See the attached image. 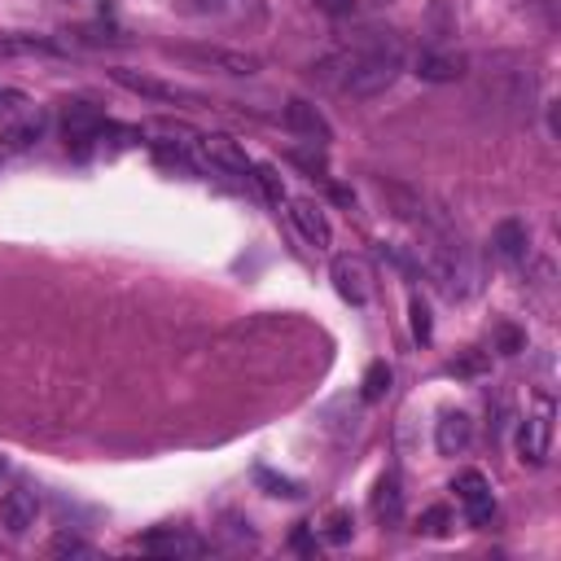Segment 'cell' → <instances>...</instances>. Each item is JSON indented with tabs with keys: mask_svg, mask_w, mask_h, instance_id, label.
I'll return each instance as SVG.
<instances>
[{
	"mask_svg": "<svg viewBox=\"0 0 561 561\" xmlns=\"http://www.w3.org/2000/svg\"><path fill=\"white\" fill-rule=\"evenodd\" d=\"M399 70H403V39L394 31H359L351 44L329 53L311 75H320L342 96L368 101L381 96L399 79Z\"/></svg>",
	"mask_w": 561,
	"mask_h": 561,
	"instance_id": "cell-1",
	"label": "cell"
},
{
	"mask_svg": "<svg viewBox=\"0 0 561 561\" xmlns=\"http://www.w3.org/2000/svg\"><path fill=\"white\" fill-rule=\"evenodd\" d=\"M416 272H425L434 280V289L447 294L451 302L469 298L478 289V263H473L469 245L460 241V232H447V228L425 224V241L416 245Z\"/></svg>",
	"mask_w": 561,
	"mask_h": 561,
	"instance_id": "cell-2",
	"label": "cell"
},
{
	"mask_svg": "<svg viewBox=\"0 0 561 561\" xmlns=\"http://www.w3.org/2000/svg\"><path fill=\"white\" fill-rule=\"evenodd\" d=\"M44 136V110L22 92H0V140L9 149H26Z\"/></svg>",
	"mask_w": 561,
	"mask_h": 561,
	"instance_id": "cell-3",
	"label": "cell"
},
{
	"mask_svg": "<svg viewBox=\"0 0 561 561\" xmlns=\"http://www.w3.org/2000/svg\"><path fill=\"white\" fill-rule=\"evenodd\" d=\"M167 53L188 61V66H202V70H215V75H237V79L259 70V57H250L241 48H219V44H175Z\"/></svg>",
	"mask_w": 561,
	"mask_h": 561,
	"instance_id": "cell-4",
	"label": "cell"
},
{
	"mask_svg": "<svg viewBox=\"0 0 561 561\" xmlns=\"http://www.w3.org/2000/svg\"><path fill=\"white\" fill-rule=\"evenodd\" d=\"M329 276H333V289L351 302V307H368L373 294H377V276H373V263L364 254H337L329 263Z\"/></svg>",
	"mask_w": 561,
	"mask_h": 561,
	"instance_id": "cell-5",
	"label": "cell"
},
{
	"mask_svg": "<svg viewBox=\"0 0 561 561\" xmlns=\"http://www.w3.org/2000/svg\"><path fill=\"white\" fill-rule=\"evenodd\" d=\"M548 451H552V399L539 394L535 412L517 425V460L539 469L548 460Z\"/></svg>",
	"mask_w": 561,
	"mask_h": 561,
	"instance_id": "cell-6",
	"label": "cell"
},
{
	"mask_svg": "<svg viewBox=\"0 0 561 561\" xmlns=\"http://www.w3.org/2000/svg\"><path fill=\"white\" fill-rule=\"evenodd\" d=\"M105 114L92 105V101H66V110H61V131H66V145L70 149H88V145H96L101 136H105Z\"/></svg>",
	"mask_w": 561,
	"mask_h": 561,
	"instance_id": "cell-7",
	"label": "cell"
},
{
	"mask_svg": "<svg viewBox=\"0 0 561 561\" xmlns=\"http://www.w3.org/2000/svg\"><path fill=\"white\" fill-rule=\"evenodd\" d=\"M451 491H456V500H460V508H465L469 526H486V522H491V513H495V500H491V482H486L478 469H465V473H456Z\"/></svg>",
	"mask_w": 561,
	"mask_h": 561,
	"instance_id": "cell-8",
	"label": "cell"
},
{
	"mask_svg": "<svg viewBox=\"0 0 561 561\" xmlns=\"http://www.w3.org/2000/svg\"><path fill=\"white\" fill-rule=\"evenodd\" d=\"M285 206H289V219H294L298 237H302L307 245H316V250H329V241H333V228H329V215H324V206H320L316 197H285Z\"/></svg>",
	"mask_w": 561,
	"mask_h": 561,
	"instance_id": "cell-9",
	"label": "cell"
},
{
	"mask_svg": "<svg viewBox=\"0 0 561 561\" xmlns=\"http://www.w3.org/2000/svg\"><path fill=\"white\" fill-rule=\"evenodd\" d=\"M280 123H285L294 136H302L307 145H329V140H333V127L324 123V114H320L311 101H302V96H289V101H285Z\"/></svg>",
	"mask_w": 561,
	"mask_h": 561,
	"instance_id": "cell-10",
	"label": "cell"
},
{
	"mask_svg": "<svg viewBox=\"0 0 561 561\" xmlns=\"http://www.w3.org/2000/svg\"><path fill=\"white\" fill-rule=\"evenodd\" d=\"M35 517H39V495H35V486L18 482L13 491H4V500H0V522H4V530H9L13 539H22V535L35 526Z\"/></svg>",
	"mask_w": 561,
	"mask_h": 561,
	"instance_id": "cell-11",
	"label": "cell"
},
{
	"mask_svg": "<svg viewBox=\"0 0 561 561\" xmlns=\"http://www.w3.org/2000/svg\"><path fill=\"white\" fill-rule=\"evenodd\" d=\"M210 543L197 539L193 530H180V526H158L140 539V552H153V557H202Z\"/></svg>",
	"mask_w": 561,
	"mask_h": 561,
	"instance_id": "cell-12",
	"label": "cell"
},
{
	"mask_svg": "<svg viewBox=\"0 0 561 561\" xmlns=\"http://www.w3.org/2000/svg\"><path fill=\"white\" fill-rule=\"evenodd\" d=\"M491 254L504 263V267H517L526 254H530V228L522 219H500L491 228Z\"/></svg>",
	"mask_w": 561,
	"mask_h": 561,
	"instance_id": "cell-13",
	"label": "cell"
},
{
	"mask_svg": "<svg viewBox=\"0 0 561 561\" xmlns=\"http://www.w3.org/2000/svg\"><path fill=\"white\" fill-rule=\"evenodd\" d=\"M110 79H114L118 88L136 92V96H149V101H197L193 92H184V88H175V83H162V79H153V75H136V70H127V66H114Z\"/></svg>",
	"mask_w": 561,
	"mask_h": 561,
	"instance_id": "cell-14",
	"label": "cell"
},
{
	"mask_svg": "<svg viewBox=\"0 0 561 561\" xmlns=\"http://www.w3.org/2000/svg\"><path fill=\"white\" fill-rule=\"evenodd\" d=\"M412 66H416V75H421L425 83H451V79L465 75V57L443 53V48H421Z\"/></svg>",
	"mask_w": 561,
	"mask_h": 561,
	"instance_id": "cell-15",
	"label": "cell"
},
{
	"mask_svg": "<svg viewBox=\"0 0 561 561\" xmlns=\"http://www.w3.org/2000/svg\"><path fill=\"white\" fill-rule=\"evenodd\" d=\"M469 438H473V421H469L465 412H443V421H438V430H434L438 451H443V456H460V451L469 447Z\"/></svg>",
	"mask_w": 561,
	"mask_h": 561,
	"instance_id": "cell-16",
	"label": "cell"
},
{
	"mask_svg": "<svg viewBox=\"0 0 561 561\" xmlns=\"http://www.w3.org/2000/svg\"><path fill=\"white\" fill-rule=\"evenodd\" d=\"M373 513L381 522H399L403 517V491H399V478L394 473H381L377 486H373Z\"/></svg>",
	"mask_w": 561,
	"mask_h": 561,
	"instance_id": "cell-17",
	"label": "cell"
},
{
	"mask_svg": "<svg viewBox=\"0 0 561 561\" xmlns=\"http://www.w3.org/2000/svg\"><path fill=\"white\" fill-rule=\"evenodd\" d=\"M31 53H57V44L31 31H0V57H31Z\"/></svg>",
	"mask_w": 561,
	"mask_h": 561,
	"instance_id": "cell-18",
	"label": "cell"
},
{
	"mask_svg": "<svg viewBox=\"0 0 561 561\" xmlns=\"http://www.w3.org/2000/svg\"><path fill=\"white\" fill-rule=\"evenodd\" d=\"M359 386H364V399H368V403L386 399V394H390V364H386V359L368 364V368H364V381H359Z\"/></svg>",
	"mask_w": 561,
	"mask_h": 561,
	"instance_id": "cell-19",
	"label": "cell"
},
{
	"mask_svg": "<svg viewBox=\"0 0 561 561\" xmlns=\"http://www.w3.org/2000/svg\"><path fill=\"white\" fill-rule=\"evenodd\" d=\"M320 535H324V543H346V539L355 535V522H351V513H346V508H333V513L320 522Z\"/></svg>",
	"mask_w": 561,
	"mask_h": 561,
	"instance_id": "cell-20",
	"label": "cell"
},
{
	"mask_svg": "<svg viewBox=\"0 0 561 561\" xmlns=\"http://www.w3.org/2000/svg\"><path fill=\"white\" fill-rule=\"evenodd\" d=\"M250 180L263 188V197H267L272 206H285V184H280L276 167H254V175H250Z\"/></svg>",
	"mask_w": 561,
	"mask_h": 561,
	"instance_id": "cell-21",
	"label": "cell"
},
{
	"mask_svg": "<svg viewBox=\"0 0 561 561\" xmlns=\"http://www.w3.org/2000/svg\"><path fill=\"white\" fill-rule=\"evenodd\" d=\"M48 552H53V557H96V548L83 543V539H75V535H57V539L48 543Z\"/></svg>",
	"mask_w": 561,
	"mask_h": 561,
	"instance_id": "cell-22",
	"label": "cell"
},
{
	"mask_svg": "<svg viewBox=\"0 0 561 561\" xmlns=\"http://www.w3.org/2000/svg\"><path fill=\"white\" fill-rule=\"evenodd\" d=\"M171 9L184 18H206V13H224L228 0H171Z\"/></svg>",
	"mask_w": 561,
	"mask_h": 561,
	"instance_id": "cell-23",
	"label": "cell"
},
{
	"mask_svg": "<svg viewBox=\"0 0 561 561\" xmlns=\"http://www.w3.org/2000/svg\"><path fill=\"white\" fill-rule=\"evenodd\" d=\"M408 316H412V337L416 342H430V307L412 294V302H408Z\"/></svg>",
	"mask_w": 561,
	"mask_h": 561,
	"instance_id": "cell-24",
	"label": "cell"
},
{
	"mask_svg": "<svg viewBox=\"0 0 561 561\" xmlns=\"http://www.w3.org/2000/svg\"><path fill=\"white\" fill-rule=\"evenodd\" d=\"M254 478H259V482L267 486V495H285V500H294V495H302V491H298V482H289V478H272L267 469H259Z\"/></svg>",
	"mask_w": 561,
	"mask_h": 561,
	"instance_id": "cell-25",
	"label": "cell"
},
{
	"mask_svg": "<svg viewBox=\"0 0 561 561\" xmlns=\"http://www.w3.org/2000/svg\"><path fill=\"white\" fill-rule=\"evenodd\" d=\"M447 522H451V513H447L443 504H434V508L421 513V530H425V535H447Z\"/></svg>",
	"mask_w": 561,
	"mask_h": 561,
	"instance_id": "cell-26",
	"label": "cell"
},
{
	"mask_svg": "<svg viewBox=\"0 0 561 561\" xmlns=\"http://www.w3.org/2000/svg\"><path fill=\"white\" fill-rule=\"evenodd\" d=\"M486 355H465V359H451L447 373H460V377H473V373H486Z\"/></svg>",
	"mask_w": 561,
	"mask_h": 561,
	"instance_id": "cell-27",
	"label": "cell"
},
{
	"mask_svg": "<svg viewBox=\"0 0 561 561\" xmlns=\"http://www.w3.org/2000/svg\"><path fill=\"white\" fill-rule=\"evenodd\" d=\"M495 342H500V351H504V355H517L526 337H522V333H517L513 324H500V329H495Z\"/></svg>",
	"mask_w": 561,
	"mask_h": 561,
	"instance_id": "cell-28",
	"label": "cell"
},
{
	"mask_svg": "<svg viewBox=\"0 0 561 561\" xmlns=\"http://www.w3.org/2000/svg\"><path fill=\"white\" fill-rule=\"evenodd\" d=\"M316 9L329 13V18H346V13L355 9V0H316Z\"/></svg>",
	"mask_w": 561,
	"mask_h": 561,
	"instance_id": "cell-29",
	"label": "cell"
},
{
	"mask_svg": "<svg viewBox=\"0 0 561 561\" xmlns=\"http://www.w3.org/2000/svg\"><path fill=\"white\" fill-rule=\"evenodd\" d=\"M294 548H298V552H316V539L307 535V526H298V530H294Z\"/></svg>",
	"mask_w": 561,
	"mask_h": 561,
	"instance_id": "cell-30",
	"label": "cell"
},
{
	"mask_svg": "<svg viewBox=\"0 0 561 561\" xmlns=\"http://www.w3.org/2000/svg\"><path fill=\"white\" fill-rule=\"evenodd\" d=\"M4 473H9V460H4V456H0V478H4Z\"/></svg>",
	"mask_w": 561,
	"mask_h": 561,
	"instance_id": "cell-31",
	"label": "cell"
},
{
	"mask_svg": "<svg viewBox=\"0 0 561 561\" xmlns=\"http://www.w3.org/2000/svg\"><path fill=\"white\" fill-rule=\"evenodd\" d=\"M377 4H390V0H377Z\"/></svg>",
	"mask_w": 561,
	"mask_h": 561,
	"instance_id": "cell-32",
	"label": "cell"
}]
</instances>
